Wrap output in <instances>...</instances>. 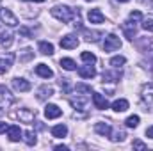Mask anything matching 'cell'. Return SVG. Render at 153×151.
<instances>
[{
	"label": "cell",
	"instance_id": "3957f363",
	"mask_svg": "<svg viewBox=\"0 0 153 151\" xmlns=\"http://www.w3.org/2000/svg\"><path fill=\"white\" fill-rule=\"evenodd\" d=\"M121 48V41L116 34H109L105 41H103V50L105 52H114V50H119Z\"/></svg>",
	"mask_w": 153,
	"mask_h": 151
},
{
	"label": "cell",
	"instance_id": "74e56055",
	"mask_svg": "<svg viewBox=\"0 0 153 151\" xmlns=\"http://www.w3.org/2000/svg\"><path fill=\"white\" fill-rule=\"evenodd\" d=\"M55 150H57V151H66V150H68V146H64V144H59V146H55Z\"/></svg>",
	"mask_w": 153,
	"mask_h": 151
},
{
	"label": "cell",
	"instance_id": "e575fe53",
	"mask_svg": "<svg viewBox=\"0 0 153 151\" xmlns=\"http://www.w3.org/2000/svg\"><path fill=\"white\" fill-rule=\"evenodd\" d=\"M130 20H134V21H139V20H143V14H141V11H132V13H130Z\"/></svg>",
	"mask_w": 153,
	"mask_h": 151
},
{
	"label": "cell",
	"instance_id": "d590c367",
	"mask_svg": "<svg viewBox=\"0 0 153 151\" xmlns=\"http://www.w3.org/2000/svg\"><path fill=\"white\" fill-rule=\"evenodd\" d=\"M134 148L135 150H146V144L141 142V141H134Z\"/></svg>",
	"mask_w": 153,
	"mask_h": 151
},
{
	"label": "cell",
	"instance_id": "484cf974",
	"mask_svg": "<svg viewBox=\"0 0 153 151\" xmlns=\"http://www.w3.org/2000/svg\"><path fill=\"white\" fill-rule=\"evenodd\" d=\"M119 78H121V71H114V73L105 71V73H103V80H105V82H117Z\"/></svg>",
	"mask_w": 153,
	"mask_h": 151
},
{
	"label": "cell",
	"instance_id": "7a4b0ae2",
	"mask_svg": "<svg viewBox=\"0 0 153 151\" xmlns=\"http://www.w3.org/2000/svg\"><path fill=\"white\" fill-rule=\"evenodd\" d=\"M13 117L20 119L22 123H27V124H30V123L34 121V117H36V110H30V109H20L18 112L13 114Z\"/></svg>",
	"mask_w": 153,
	"mask_h": 151
},
{
	"label": "cell",
	"instance_id": "4316f807",
	"mask_svg": "<svg viewBox=\"0 0 153 151\" xmlns=\"http://www.w3.org/2000/svg\"><path fill=\"white\" fill-rule=\"evenodd\" d=\"M11 62H13V55H9V59H7V61H5V59H0V75L7 73V70H9Z\"/></svg>",
	"mask_w": 153,
	"mask_h": 151
},
{
	"label": "cell",
	"instance_id": "8992f818",
	"mask_svg": "<svg viewBox=\"0 0 153 151\" xmlns=\"http://www.w3.org/2000/svg\"><path fill=\"white\" fill-rule=\"evenodd\" d=\"M0 18H2V21L7 23L9 27H16V25H18V18L11 13V9H2V11H0Z\"/></svg>",
	"mask_w": 153,
	"mask_h": 151
},
{
	"label": "cell",
	"instance_id": "f1b7e54d",
	"mask_svg": "<svg viewBox=\"0 0 153 151\" xmlns=\"http://www.w3.org/2000/svg\"><path fill=\"white\" fill-rule=\"evenodd\" d=\"M125 62H126V59H125L123 55H116V57L111 59V62H109V64H111L112 68H119V66H123Z\"/></svg>",
	"mask_w": 153,
	"mask_h": 151
},
{
	"label": "cell",
	"instance_id": "8fae6325",
	"mask_svg": "<svg viewBox=\"0 0 153 151\" xmlns=\"http://www.w3.org/2000/svg\"><path fill=\"white\" fill-rule=\"evenodd\" d=\"M61 46L62 48H66V50H73V48H76L78 46V39H76V36H64V38L61 39Z\"/></svg>",
	"mask_w": 153,
	"mask_h": 151
},
{
	"label": "cell",
	"instance_id": "603a6c76",
	"mask_svg": "<svg viewBox=\"0 0 153 151\" xmlns=\"http://www.w3.org/2000/svg\"><path fill=\"white\" fill-rule=\"evenodd\" d=\"M66 133H68V128L64 124H57V126L52 128V135L53 137H66Z\"/></svg>",
	"mask_w": 153,
	"mask_h": 151
},
{
	"label": "cell",
	"instance_id": "ab89813d",
	"mask_svg": "<svg viewBox=\"0 0 153 151\" xmlns=\"http://www.w3.org/2000/svg\"><path fill=\"white\" fill-rule=\"evenodd\" d=\"M5 130H7V124L0 121V133H2V132H5Z\"/></svg>",
	"mask_w": 153,
	"mask_h": 151
},
{
	"label": "cell",
	"instance_id": "9a60e30c",
	"mask_svg": "<svg viewBox=\"0 0 153 151\" xmlns=\"http://www.w3.org/2000/svg\"><path fill=\"white\" fill-rule=\"evenodd\" d=\"M36 75L43 76V78H52V76H53V71H52L46 64H38V66H36Z\"/></svg>",
	"mask_w": 153,
	"mask_h": 151
},
{
	"label": "cell",
	"instance_id": "ba28073f",
	"mask_svg": "<svg viewBox=\"0 0 153 151\" xmlns=\"http://www.w3.org/2000/svg\"><path fill=\"white\" fill-rule=\"evenodd\" d=\"M61 114H62V110H61L57 105H53V103H48V105L45 107V115H46L48 119H57V117H61Z\"/></svg>",
	"mask_w": 153,
	"mask_h": 151
},
{
	"label": "cell",
	"instance_id": "60d3db41",
	"mask_svg": "<svg viewBox=\"0 0 153 151\" xmlns=\"http://www.w3.org/2000/svg\"><path fill=\"white\" fill-rule=\"evenodd\" d=\"M2 114H4V109H2V107H0V115H2Z\"/></svg>",
	"mask_w": 153,
	"mask_h": 151
},
{
	"label": "cell",
	"instance_id": "1f68e13d",
	"mask_svg": "<svg viewBox=\"0 0 153 151\" xmlns=\"http://www.w3.org/2000/svg\"><path fill=\"white\" fill-rule=\"evenodd\" d=\"M84 36L85 41H98V36H102L100 32H89V30H84Z\"/></svg>",
	"mask_w": 153,
	"mask_h": 151
},
{
	"label": "cell",
	"instance_id": "4dcf8cb0",
	"mask_svg": "<svg viewBox=\"0 0 153 151\" xmlns=\"http://www.w3.org/2000/svg\"><path fill=\"white\" fill-rule=\"evenodd\" d=\"M125 124H126L128 128H137V124H139V115H130V117L125 121Z\"/></svg>",
	"mask_w": 153,
	"mask_h": 151
},
{
	"label": "cell",
	"instance_id": "7c38bea8",
	"mask_svg": "<svg viewBox=\"0 0 153 151\" xmlns=\"http://www.w3.org/2000/svg\"><path fill=\"white\" fill-rule=\"evenodd\" d=\"M87 18H89V21L91 23H103V20H105V16H103V13L100 11V9H91L89 11V14H87Z\"/></svg>",
	"mask_w": 153,
	"mask_h": 151
},
{
	"label": "cell",
	"instance_id": "52a82bcc",
	"mask_svg": "<svg viewBox=\"0 0 153 151\" xmlns=\"http://www.w3.org/2000/svg\"><path fill=\"white\" fill-rule=\"evenodd\" d=\"M121 30H123V34H125L128 39H134V38H135V32H137V29H135V23H134V20H128V21L121 23Z\"/></svg>",
	"mask_w": 153,
	"mask_h": 151
},
{
	"label": "cell",
	"instance_id": "cb8c5ba5",
	"mask_svg": "<svg viewBox=\"0 0 153 151\" xmlns=\"http://www.w3.org/2000/svg\"><path fill=\"white\" fill-rule=\"evenodd\" d=\"M125 137H126V133L123 130H111V141L121 142V141H125Z\"/></svg>",
	"mask_w": 153,
	"mask_h": 151
},
{
	"label": "cell",
	"instance_id": "8d00e7d4",
	"mask_svg": "<svg viewBox=\"0 0 153 151\" xmlns=\"http://www.w3.org/2000/svg\"><path fill=\"white\" fill-rule=\"evenodd\" d=\"M20 34H22V36H25V38H30V36H32V32H30L29 29H25V27H22V29H20Z\"/></svg>",
	"mask_w": 153,
	"mask_h": 151
},
{
	"label": "cell",
	"instance_id": "4fadbf2b",
	"mask_svg": "<svg viewBox=\"0 0 153 151\" xmlns=\"http://www.w3.org/2000/svg\"><path fill=\"white\" fill-rule=\"evenodd\" d=\"M93 103H94V107L100 109V110H105V109L109 107V101L105 100V96H102V94H98V93L93 94Z\"/></svg>",
	"mask_w": 153,
	"mask_h": 151
},
{
	"label": "cell",
	"instance_id": "f35d334b",
	"mask_svg": "<svg viewBox=\"0 0 153 151\" xmlns=\"http://www.w3.org/2000/svg\"><path fill=\"white\" fill-rule=\"evenodd\" d=\"M146 135H148L150 139H153V126H150V128L146 130Z\"/></svg>",
	"mask_w": 153,
	"mask_h": 151
},
{
	"label": "cell",
	"instance_id": "d6986e66",
	"mask_svg": "<svg viewBox=\"0 0 153 151\" xmlns=\"http://www.w3.org/2000/svg\"><path fill=\"white\" fill-rule=\"evenodd\" d=\"M39 52H41L43 55H52V53H53V44L48 43V41H41V43H39Z\"/></svg>",
	"mask_w": 153,
	"mask_h": 151
},
{
	"label": "cell",
	"instance_id": "b9f144b4",
	"mask_svg": "<svg viewBox=\"0 0 153 151\" xmlns=\"http://www.w3.org/2000/svg\"><path fill=\"white\" fill-rule=\"evenodd\" d=\"M32 2H45V0H32Z\"/></svg>",
	"mask_w": 153,
	"mask_h": 151
},
{
	"label": "cell",
	"instance_id": "e0dca14e",
	"mask_svg": "<svg viewBox=\"0 0 153 151\" xmlns=\"http://www.w3.org/2000/svg\"><path fill=\"white\" fill-rule=\"evenodd\" d=\"M111 124H107V123H96L94 124V132L96 133H100V135H111Z\"/></svg>",
	"mask_w": 153,
	"mask_h": 151
},
{
	"label": "cell",
	"instance_id": "d6a6232c",
	"mask_svg": "<svg viewBox=\"0 0 153 151\" xmlns=\"http://www.w3.org/2000/svg\"><path fill=\"white\" fill-rule=\"evenodd\" d=\"M143 29L148 30V32H153V18H146L143 21Z\"/></svg>",
	"mask_w": 153,
	"mask_h": 151
},
{
	"label": "cell",
	"instance_id": "d4e9b609",
	"mask_svg": "<svg viewBox=\"0 0 153 151\" xmlns=\"http://www.w3.org/2000/svg\"><path fill=\"white\" fill-rule=\"evenodd\" d=\"M34 57V52L30 50V48H23L22 52H20V62H27V61H30Z\"/></svg>",
	"mask_w": 153,
	"mask_h": 151
},
{
	"label": "cell",
	"instance_id": "836d02e7",
	"mask_svg": "<svg viewBox=\"0 0 153 151\" xmlns=\"http://www.w3.org/2000/svg\"><path fill=\"white\" fill-rule=\"evenodd\" d=\"M75 89L76 93H91V85H85V84H76Z\"/></svg>",
	"mask_w": 153,
	"mask_h": 151
},
{
	"label": "cell",
	"instance_id": "277c9868",
	"mask_svg": "<svg viewBox=\"0 0 153 151\" xmlns=\"http://www.w3.org/2000/svg\"><path fill=\"white\" fill-rule=\"evenodd\" d=\"M13 101H14V96L11 94V91L5 85H0V107L2 109H7Z\"/></svg>",
	"mask_w": 153,
	"mask_h": 151
},
{
	"label": "cell",
	"instance_id": "30bf717a",
	"mask_svg": "<svg viewBox=\"0 0 153 151\" xmlns=\"http://www.w3.org/2000/svg\"><path fill=\"white\" fill-rule=\"evenodd\" d=\"M22 130H20V126H16V124H13V126H7V137H9V141L11 142H18L20 139H22Z\"/></svg>",
	"mask_w": 153,
	"mask_h": 151
},
{
	"label": "cell",
	"instance_id": "9c48e42d",
	"mask_svg": "<svg viewBox=\"0 0 153 151\" xmlns=\"http://www.w3.org/2000/svg\"><path fill=\"white\" fill-rule=\"evenodd\" d=\"M13 87L16 91H20V93H27V91H30V82L25 80V78H14L13 80Z\"/></svg>",
	"mask_w": 153,
	"mask_h": 151
},
{
	"label": "cell",
	"instance_id": "ac0fdd59",
	"mask_svg": "<svg viewBox=\"0 0 153 151\" xmlns=\"http://www.w3.org/2000/svg\"><path fill=\"white\" fill-rule=\"evenodd\" d=\"M53 94V89L52 87H48V85H43V87H39L38 89V100H46V98H50Z\"/></svg>",
	"mask_w": 153,
	"mask_h": 151
},
{
	"label": "cell",
	"instance_id": "f546056e",
	"mask_svg": "<svg viewBox=\"0 0 153 151\" xmlns=\"http://www.w3.org/2000/svg\"><path fill=\"white\" fill-rule=\"evenodd\" d=\"M80 59H82L84 62H87V64H93V62H96V57H94V53H91V52H82Z\"/></svg>",
	"mask_w": 153,
	"mask_h": 151
},
{
	"label": "cell",
	"instance_id": "6da1fadb",
	"mask_svg": "<svg viewBox=\"0 0 153 151\" xmlns=\"http://www.w3.org/2000/svg\"><path fill=\"white\" fill-rule=\"evenodd\" d=\"M50 13H52L53 18H57V20L62 21V23H70L73 18L78 16V11L71 9V7H68V5H55V7L50 9Z\"/></svg>",
	"mask_w": 153,
	"mask_h": 151
},
{
	"label": "cell",
	"instance_id": "ffe728a7",
	"mask_svg": "<svg viewBox=\"0 0 153 151\" xmlns=\"http://www.w3.org/2000/svg\"><path fill=\"white\" fill-rule=\"evenodd\" d=\"M128 109V101L126 100H116L114 103H112V110H116V112H125Z\"/></svg>",
	"mask_w": 153,
	"mask_h": 151
},
{
	"label": "cell",
	"instance_id": "7402d4cb",
	"mask_svg": "<svg viewBox=\"0 0 153 151\" xmlns=\"http://www.w3.org/2000/svg\"><path fill=\"white\" fill-rule=\"evenodd\" d=\"M61 68L62 70H66V71H73L76 68L75 61L73 59H68V57H64V59H61Z\"/></svg>",
	"mask_w": 153,
	"mask_h": 151
},
{
	"label": "cell",
	"instance_id": "83f0119b",
	"mask_svg": "<svg viewBox=\"0 0 153 151\" xmlns=\"http://www.w3.org/2000/svg\"><path fill=\"white\" fill-rule=\"evenodd\" d=\"M23 135H25L23 139H25V142H27L29 146H34V144H36V133H34L32 130H27Z\"/></svg>",
	"mask_w": 153,
	"mask_h": 151
},
{
	"label": "cell",
	"instance_id": "7bdbcfd3",
	"mask_svg": "<svg viewBox=\"0 0 153 151\" xmlns=\"http://www.w3.org/2000/svg\"><path fill=\"white\" fill-rule=\"evenodd\" d=\"M119 2H128V0H119Z\"/></svg>",
	"mask_w": 153,
	"mask_h": 151
},
{
	"label": "cell",
	"instance_id": "5bb4252c",
	"mask_svg": "<svg viewBox=\"0 0 153 151\" xmlns=\"http://www.w3.org/2000/svg\"><path fill=\"white\" fill-rule=\"evenodd\" d=\"M78 75L82 76V78H93V76L96 75V70H94L91 64H87V66L78 68Z\"/></svg>",
	"mask_w": 153,
	"mask_h": 151
},
{
	"label": "cell",
	"instance_id": "2e32d148",
	"mask_svg": "<svg viewBox=\"0 0 153 151\" xmlns=\"http://www.w3.org/2000/svg\"><path fill=\"white\" fill-rule=\"evenodd\" d=\"M13 41H14V38L11 32H0V46L2 48H9L13 44Z\"/></svg>",
	"mask_w": 153,
	"mask_h": 151
},
{
	"label": "cell",
	"instance_id": "44dd1931",
	"mask_svg": "<svg viewBox=\"0 0 153 151\" xmlns=\"http://www.w3.org/2000/svg\"><path fill=\"white\" fill-rule=\"evenodd\" d=\"M70 103H71V107L76 109V110H84V107L87 103V98H71Z\"/></svg>",
	"mask_w": 153,
	"mask_h": 151
},
{
	"label": "cell",
	"instance_id": "5b68a950",
	"mask_svg": "<svg viewBox=\"0 0 153 151\" xmlns=\"http://www.w3.org/2000/svg\"><path fill=\"white\" fill-rule=\"evenodd\" d=\"M141 98L143 101L148 105V107H153V84H144L143 89H141Z\"/></svg>",
	"mask_w": 153,
	"mask_h": 151
}]
</instances>
